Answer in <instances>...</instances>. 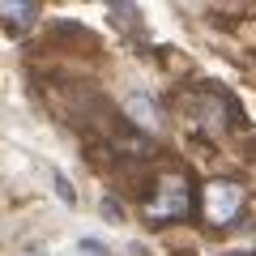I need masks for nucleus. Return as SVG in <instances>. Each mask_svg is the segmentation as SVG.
Segmentation results:
<instances>
[{
    "instance_id": "nucleus-5",
    "label": "nucleus",
    "mask_w": 256,
    "mask_h": 256,
    "mask_svg": "<svg viewBox=\"0 0 256 256\" xmlns=\"http://www.w3.org/2000/svg\"><path fill=\"white\" fill-rule=\"evenodd\" d=\"M52 184H56V192H60V196H64V205H73V201H77V192H73V184L64 180V175H56Z\"/></svg>"
},
{
    "instance_id": "nucleus-6",
    "label": "nucleus",
    "mask_w": 256,
    "mask_h": 256,
    "mask_svg": "<svg viewBox=\"0 0 256 256\" xmlns=\"http://www.w3.org/2000/svg\"><path fill=\"white\" fill-rule=\"evenodd\" d=\"M102 218H107V222H124V214H120V201H116V196H107V201H102Z\"/></svg>"
},
{
    "instance_id": "nucleus-3",
    "label": "nucleus",
    "mask_w": 256,
    "mask_h": 256,
    "mask_svg": "<svg viewBox=\"0 0 256 256\" xmlns=\"http://www.w3.org/2000/svg\"><path fill=\"white\" fill-rule=\"evenodd\" d=\"M34 18H38V4H30V0H0V22L13 34H26L34 26Z\"/></svg>"
},
{
    "instance_id": "nucleus-4",
    "label": "nucleus",
    "mask_w": 256,
    "mask_h": 256,
    "mask_svg": "<svg viewBox=\"0 0 256 256\" xmlns=\"http://www.w3.org/2000/svg\"><path fill=\"white\" fill-rule=\"evenodd\" d=\"M124 120H128V124L137 120V124H146L150 132H154V128H158V120H162V116L154 111V98H150V94H132V98L124 102Z\"/></svg>"
},
{
    "instance_id": "nucleus-7",
    "label": "nucleus",
    "mask_w": 256,
    "mask_h": 256,
    "mask_svg": "<svg viewBox=\"0 0 256 256\" xmlns=\"http://www.w3.org/2000/svg\"><path fill=\"white\" fill-rule=\"evenodd\" d=\"M235 256H256V252H235Z\"/></svg>"
},
{
    "instance_id": "nucleus-2",
    "label": "nucleus",
    "mask_w": 256,
    "mask_h": 256,
    "mask_svg": "<svg viewBox=\"0 0 256 256\" xmlns=\"http://www.w3.org/2000/svg\"><path fill=\"white\" fill-rule=\"evenodd\" d=\"M244 205H248V188L239 180H226V175L205 180V188H201V214H205L210 226H230V222H239Z\"/></svg>"
},
{
    "instance_id": "nucleus-1",
    "label": "nucleus",
    "mask_w": 256,
    "mask_h": 256,
    "mask_svg": "<svg viewBox=\"0 0 256 256\" xmlns=\"http://www.w3.org/2000/svg\"><path fill=\"white\" fill-rule=\"evenodd\" d=\"M192 210V184L184 171H162L154 180V196L146 201V218L150 222H180Z\"/></svg>"
}]
</instances>
